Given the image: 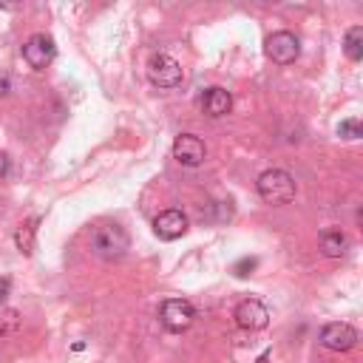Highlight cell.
<instances>
[{"label":"cell","instance_id":"6da1fadb","mask_svg":"<svg viewBox=\"0 0 363 363\" xmlns=\"http://www.w3.org/2000/svg\"><path fill=\"white\" fill-rule=\"evenodd\" d=\"M128 247H130V235H128V230L125 227H119V224H99V227H94V233H91V250L99 255V258H105V261H116V258H122L125 252H128Z\"/></svg>","mask_w":363,"mask_h":363},{"label":"cell","instance_id":"7a4b0ae2","mask_svg":"<svg viewBox=\"0 0 363 363\" xmlns=\"http://www.w3.org/2000/svg\"><path fill=\"white\" fill-rule=\"evenodd\" d=\"M258 196L267 201V204H289L295 199V179L281 170V167H272V170H264L258 176Z\"/></svg>","mask_w":363,"mask_h":363},{"label":"cell","instance_id":"3957f363","mask_svg":"<svg viewBox=\"0 0 363 363\" xmlns=\"http://www.w3.org/2000/svg\"><path fill=\"white\" fill-rule=\"evenodd\" d=\"M159 320L167 332H187L196 320V306L187 298H167L159 306Z\"/></svg>","mask_w":363,"mask_h":363},{"label":"cell","instance_id":"277c9868","mask_svg":"<svg viewBox=\"0 0 363 363\" xmlns=\"http://www.w3.org/2000/svg\"><path fill=\"white\" fill-rule=\"evenodd\" d=\"M23 60L34 68V71H45L54 60H57V43L48 34H31L23 43Z\"/></svg>","mask_w":363,"mask_h":363},{"label":"cell","instance_id":"5b68a950","mask_svg":"<svg viewBox=\"0 0 363 363\" xmlns=\"http://www.w3.org/2000/svg\"><path fill=\"white\" fill-rule=\"evenodd\" d=\"M264 51H267V57H269L272 62L289 65V62H295L298 54H301V40H298L292 31H272V34L267 37V43H264Z\"/></svg>","mask_w":363,"mask_h":363},{"label":"cell","instance_id":"8992f818","mask_svg":"<svg viewBox=\"0 0 363 363\" xmlns=\"http://www.w3.org/2000/svg\"><path fill=\"white\" fill-rule=\"evenodd\" d=\"M147 77L159 88H176L182 82V65L170 54H153L147 60Z\"/></svg>","mask_w":363,"mask_h":363},{"label":"cell","instance_id":"52a82bcc","mask_svg":"<svg viewBox=\"0 0 363 363\" xmlns=\"http://www.w3.org/2000/svg\"><path fill=\"white\" fill-rule=\"evenodd\" d=\"M233 318H235V326H238V329H244V332H258V329H264V326L269 323V309H267L258 298H247V301H241V303L235 306Z\"/></svg>","mask_w":363,"mask_h":363},{"label":"cell","instance_id":"ba28073f","mask_svg":"<svg viewBox=\"0 0 363 363\" xmlns=\"http://www.w3.org/2000/svg\"><path fill=\"white\" fill-rule=\"evenodd\" d=\"M320 343L332 352H349L357 343V329L343 320H332L320 329Z\"/></svg>","mask_w":363,"mask_h":363},{"label":"cell","instance_id":"9c48e42d","mask_svg":"<svg viewBox=\"0 0 363 363\" xmlns=\"http://www.w3.org/2000/svg\"><path fill=\"white\" fill-rule=\"evenodd\" d=\"M204 156H207V147H204V142L199 136H193V133H179L176 136V142H173V159L179 164L199 167L204 162Z\"/></svg>","mask_w":363,"mask_h":363},{"label":"cell","instance_id":"30bf717a","mask_svg":"<svg viewBox=\"0 0 363 363\" xmlns=\"http://www.w3.org/2000/svg\"><path fill=\"white\" fill-rule=\"evenodd\" d=\"M153 233L162 238V241H176L187 233V216L176 207L170 210H162L156 218H153Z\"/></svg>","mask_w":363,"mask_h":363},{"label":"cell","instance_id":"8fae6325","mask_svg":"<svg viewBox=\"0 0 363 363\" xmlns=\"http://www.w3.org/2000/svg\"><path fill=\"white\" fill-rule=\"evenodd\" d=\"M199 105H201V111H204L207 116L218 119V116H227V113H230V108H233V96H230V91L213 85V88H207V91L199 96Z\"/></svg>","mask_w":363,"mask_h":363},{"label":"cell","instance_id":"7c38bea8","mask_svg":"<svg viewBox=\"0 0 363 363\" xmlns=\"http://www.w3.org/2000/svg\"><path fill=\"white\" fill-rule=\"evenodd\" d=\"M318 241H320V252L326 258H340L346 252V247H349V238L340 230H320Z\"/></svg>","mask_w":363,"mask_h":363},{"label":"cell","instance_id":"4fadbf2b","mask_svg":"<svg viewBox=\"0 0 363 363\" xmlns=\"http://www.w3.org/2000/svg\"><path fill=\"white\" fill-rule=\"evenodd\" d=\"M37 224H40V218H37V216H31V218H26V221H23V224L14 230V247H17L23 255H31V252H34Z\"/></svg>","mask_w":363,"mask_h":363},{"label":"cell","instance_id":"5bb4252c","mask_svg":"<svg viewBox=\"0 0 363 363\" xmlns=\"http://www.w3.org/2000/svg\"><path fill=\"white\" fill-rule=\"evenodd\" d=\"M343 54L352 60V62H360L363 60V26H352L343 37Z\"/></svg>","mask_w":363,"mask_h":363},{"label":"cell","instance_id":"9a60e30c","mask_svg":"<svg viewBox=\"0 0 363 363\" xmlns=\"http://www.w3.org/2000/svg\"><path fill=\"white\" fill-rule=\"evenodd\" d=\"M20 329V312L17 309H3L0 312V337H9Z\"/></svg>","mask_w":363,"mask_h":363},{"label":"cell","instance_id":"2e32d148","mask_svg":"<svg viewBox=\"0 0 363 363\" xmlns=\"http://www.w3.org/2000/svg\"><path fill=\"white\" fill-rule=\"evenodd\" d=\"M335 133L340 136V139H360V122L352 116V119H343L337 128H335Z\"/></svg>","mask_w":363,"mask_h":363},{"label":"cell","instance_id":"e0dca14e","mask_svg":"<svg viewBox=\"0 0 363 363\" xmlns=\"http://www.w3.org/2000/svg\"><path fill=\"white\" fill-rule=\"evenodd\" d=\"M255 267H258V258L244 255V258H238V261L233 264V275H235V278H247V275H250Z\"/></svg>","mask_w":363,"mask_h":363},{"label":"cell","instance_id":"ac0fdd59","mask_svg":"<svg viewBox=\"0 0 363 363\" xmlns=\"http://www.w3.org/2000/svg\"><path fill=\"white\" fill-rule=\"evenodd\" d=\"M9 94H11V77L6 71H0V99L9 96Z\"/></svg>","mask_w":363,"mask_h":363},{"label":"cell","instance_id":"d6986e66","mask_svg":"<svg viewBox=\"0 0 363 363\" xmlns=\"http://www.w3.org/2000/svg\"><path fill=\"white\" fill-rule=\"evenodd\" d=\"M9 289H11V281L9 278H0V303L9 298Z\"/></svg>","mask_w":363,"mask_h":363},{"label":"cell","instance_id":"ffe728a7","mask_svg":"<svg viewBox=\"0 0 363 363\" xmlns=\"http://www.w3.org/2000/svg\"><path fill=\"white\" fill-rule=\"evenodd\" d=\"M9 173V156L6 153H0V179Z\"/></svg>","mask_w":363,"mask_h":363}]
</instances>
